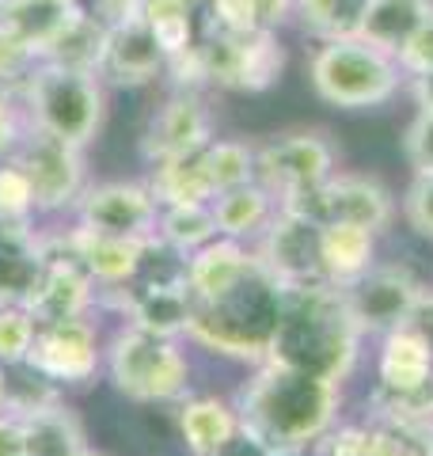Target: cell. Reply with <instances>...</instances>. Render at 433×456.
<instances>
[{
  "label": "cell",
  "mask_w": 433,
  "mask_h": 456,
  "mask_svg": "<svg viewBox=\"0 0 433 456\" xmlns=\"http://www.w3.org/2000/svg\"><path fill=\"white\" fill-rule=\"evenodd\" d=\"M320 255H323V281L350 285L380 259V236L357 224H323Z\"/></svg>",
  "instance_id": "obj_22"
},
{
  "label": "cell",
  "mask_w": 433,
  "mask_h": 456,
  "mask_svg": "<svg viewBox=\"0 0 433 456\" xmlns=\"http://www.w3.org/2000/svg\"><path fill=\"white\" fill-rule=\"evenodd\" d=\"M422 441L426 437H411V434H399V430H388V426L377 422V441L365 456H418L422 452Z\"/></svg>",
  "instance_id": "obj_38"
},
{
  "label": "cell",
  "mask_w": 433,
  "mask_h": 456,
  "mask_svg": "<svg viewBox=\"0 0 433 456\" xmlns=\"http://www.w3.org/2000/svg\"><path fill=\"white\" fill-rule=\"evenodd\" d=\"M8 407V369L0 365V411Z\"/></svg>",
  "instance_id": "obj_43"
},
{
  "label": "cell",
  "mask_w": 433,
  "mask_h": 456,
  "mask_svg": "<svg viewBox=\"0 0 433 456\" xmlns=\"http://www.w3.org/2000/svg\"><path fill=\"white\" fill-rule=\"evenodd\" d=\"M176 422H179V437H183V445L191 456H213L243 426L240 411H236V399L213 395V392L183 395Z\"/></svg>",
  "instance_id": "obj_18"
},
{
  "label": "cell",
  "mask_w": 433,
  "mask_h": 456,
  "mask_svg": "<svg viewBox=\"0 0 433 456\" xmlns=\"http://www.w3.org/2000/svg\"><path fill=\"white\" fill-rule=\"evenodd\" d=\"M198 164L206 171L213 198L221 191L243 187L255 179V145L248 137H213L206 149L198 152Z\"/></svg>",
  "instance_id": "obj_28"
},
{
  "label": "cell",
  "mask_w": 433,
  "mask_h": 456,
  "mask_svg": "<svg viewBox=\"0 0 433 456\" xmlns=\"http://www.w3.org/2000/svg\"><path fill=\"white\" fill-rule=\"evenodd\" d=\"M20 167L31 179L38 217H61V213H77L84 191L92 187L88 160H84L80 145H69L61 137H50L42 130H31L16 152Z\"/></svg>",
  "instance_id": "obj_9"
},
{
  "label": "cell",
  "mask_w": 433,
  "mask_h": 456,
  "mask_svg": "<svg viewBox=\"0 0 433 456\" xmlns=\"http://www.w3.org/2000/svg\"><path fill=\"white\" fill-rule=\"evenodd\" d=\"M240 422L266 449H312L342 419V384L300 373L282 362L251 365L248 380L236 388Z\"/></svg>",
  "instance_id": "obj_1"
},
{
  "label": "cell",
  "mask_w": 433,
  "mask_h": 456,
  "mask_svg": "<svg viewBox=\"0 0 433 456\" xmlns=\"http://www.w3.org/2000/svg\"><path fill=\"white\" fill-rule=\"evenodd\" d=\"M20 422L31 456H77L80 449H88L84 422L65 399H50V403L27 411V415H20Z\"/></svg>",
  "instance_id": "obj_23"
},
{
  "label": "cell",
  "mask_w": 433,
  "mask_h": 456,
  "mask_svg": "<svg viewBox=\"0 0 433 456\" xmlns=\"http://www.w3.org/2000/svg\"><path fill=\"white\" fill-rule=\"evenodd\" d=\"M308 84L320 103L335 110H377L407 88L396 53L369 38H323L308 53Z\"/></svg>",
  "instance_id": "obj_4"
},
{
  "label": "cell",
  "mask_w": 433,
  "mask_h": 456,
  "mask_svg": "<svg viewBox=\"0 0 433 456\" xmlns=\"http://www.w3.org/2000/svg\"><path fill=\"white\" fill-rule=\"evenodd\" d=\"M38 206L20 160H0V228H35Z\"/></svg>",
  "instance_id": "obj_31"
},
{
  "label": "cell",
  "mask_w": 433,
  "mask_h": 456,
  "mask_svg": "<svg viewBox=\"0 0 433 456\" xmlns=\"http://www.w3.org/2000/svg\"><path fill=\"white\" fill-rule=\"evenodd\" d=\"M422 278L407 263H372L365 274L354 278L350 285H339L346 308L365 338H380L388 331L407 323L411 308L422 293Z\"/></svg>",
  "instance_id": "obj_12"
},
{
  "label": "cell",
  "mask_w": 433,
  "mask_h": 456,
  "mask_svg": "<svg viewBox=\"0 0 433 456\" xmlns=\"http://www.w3.org/2000/svg\"><path fill=\"white\" fill-rule=\"evenodd\" d=\"M38 335V320L27 312V305H0V365H23L31 354V342Z\"/></svg>",
  "instance_id": "obj_32"
},
{
  "label": "cell",
  "mask_w": 433,
  "mask_h": 456,
  "mask_svg": "<svg viewBox=\"0 0 433 456\" xmlns=\"http://www.w3.org/2000/svg\"><path fill=\"white\" fill-rule=\"evenodd\" d=\"M80 8V0H0V27L20 35L42 61L50 42L65 31Z\"/></svg>",
  "instance_id": "obj_20"
},
{
  "label": "cell",
  "mask_w": 433,
  "mask_h": 456,
  "mask_svg": "<svg viewBox=\"0 0 433 456\" xmlns=\"http://www.w3.org/2000/svg\"><path fill=\"white\" fill-rule=\"evenodd\" d=\"M399 217L418 240L433 244V171H411L407 191L399 198Z\"/></svg>",
  "instance_id": "obj_33"
},
{
  "label": "cell",
  "mask_w": 433,
  "mask_h": 456,
  "mask_svg": "<svg viewBox=\"0 0 433 456\" xmlns=\"http://www.w3.org/2000/svg\"><path fill=\"white\" fill-rule=\"evenodd\" d=\"M403 327H411L418 338H426V346L433 350V285H422V293H418V301L411 308V316Z\"/></svg>",
  "instance_id": "obj_39"
},
{
  "label": "cell",
  "mask_w": 433,
  "mask_h": 456,
  "mask_svg": "<svg viewBox=\"0 0 433 456\" xmlns=\"http://www.w3.org/2000/svg\"><path fill=\"white\" fill-rule=\"evenodd\" d=\"M293 0H206V27L221 31H282Z\"/></svg>",
  "instance_id": "obj_26"
},
{
  "label": "cell",
  "mask_w": 433,
  "mask_h": 456,
  "mask_svg": "<svg viewBox=\"0 0 433 456\" xmlns=\"http://www.w3.org/2000/svg\"><path fill=\"white\" fill-rule=\"evenodd\" d=\"M407 92L414 99V107H429L433 110V69H429V73H422V77H411Z\"/></svg>",
  "instance_id": "obj_42"
},
{
  "label": "cell",
  "mask_w": 433,
  "mask_h": 456,
  "mask_svg": "<svg viewBox=\"0 0 433 456\" xmlns=\"http://www.w3.org/2000/svg\"><path fill=\"white\" fill-rule=\"evenodd\" d=\"M38 65V53L27 46L20 35H12L8 27H0V88H23L27 73Z\"/></svg>",
  "instance_id": "obj_35"
},
{
  "label": "cell",
  "mask_w": 433,
  "mask_h": 456,
  "mask_svg": "<svg viewBox=\"0 0 433 456\" xmlns=\"http://www.w3.org/2000/svg\"><path fill=\"white\" fill-rule=\"evenodd\" d=\"M65 240L77 263L88 270V278L95 281L99 293L110 289H126L134 285L144 270V259H149V244L152 240H129V236H103L92 232L72 221V228H65Z\"/></svg>",
  "instance_id": "obj_17"
},
{
  "label": "cell",
  "mask_w": 433,
  "mask_h": 456,
  "mask_svg": "<svg viewBox=\"0 0 433 456\" xmlns=\"http://www.w3.org/2000/svg\"><path fill=\"white\" fill-rule=\"evenodd\" d=\"M403 160L411 171H433V110L414 107L407 130H403Z\"/></svg>",
  "instance_id": "obj_34"
},
{
  "label": "cell",
  "mask_w": 433,
  "mask_h": 456,
  "mask_svg": "<svg viewBox=\"0 0 433 456\" xmlns=\"http://www.w3.org/2000/svg\"><path fill=\"white\" fill-rule=\"evenodd\" d=\"M320 236L323 224H315L300 213H289L278 206L270 224L255 236V259L263 263L270 278L282 285H305V281H323V255H320Z\"/></svg>",
  "instance_id": "obj_15"
},
{
  "label": "cell",
  "mask_w": 433,
  "mask_h": 456,
  "mask_svg": "<svg viewBox=\"0 0 433 456\" xmlns=\"http://www.w3.org/2000/svg\"><path fill=\"white\" fill-rule=\"evenodd\" d=\"M282 316L270 342V358L346 388V380L357 373L361 346L369 338L357 331L339 285L305 281L282 285Z\"/></svg>",
  "instance_id": "obj_2"
},
{
  "label": "cell",
  "mask_w": 433,
  "mask_h": 456,
  "mask_svg": "<svg viewBox=\"0 0 433 456\" xmlns=\"http://www.w3.org/2000/svg\"><path fill=\"white\" fill-rule=\"evenodd\" d=\"M103 50H107V23L99 20L95 12L80 8L65 31L50 42V50L42 53V61H53V65H65V69H84V73H99Z\"/></svg>",
  "instance_id": "obj_25"
},
{
  "label": "cell",
  "mask_w": 433,
  "mask_h": 456,
  "mask_svg": "<svg viewBox=\"0 0 433 456\" xmlns=\"http://www.w3.org/2000/svg\"><path fill=\"white\" fill-rule=\"evenodd\" d=\"M213 456H270V449H266L263 441H258V437L248 430V426H240V430H236L233 437H228L225 445L216 449Z\"/></svg>",
  "instance_id": "obj_41"
},
{
  "label": "cell",
  "mask_w": 433,
  "mask_h": 456,
  "mask_svg": "<svg viewBox=\"0 0 433 456\" xmlns=\"http://www.w3.org/2000/svg\"><path fill=\"white\" fill-rule=\"evenodd\" d=\"M164 69L167 53L141 16L107 27V50L103 65H99V77L107 80V88H144V84L160 80Z\"/></svg>",
  "instance_id": "obj_16"
},
{
  "label": "cell",
  "mask_w": 433,
  "mask_h": 456,
  "mask_svg": "<svg viewBox=\"0 0 433 456\" xmlns=\"http://www.w3.org/2000/svg\"><path fill=\"white\" fill-rule=\"evenodd\" d=\"M31 134V122H27L23 99L16 88H0V160H12L20 152V145Z\"/></svg>",
  "instance_id": "obj_36"
},
{
  "label": "cell",
  "mask_w": 433,
  "mask_h": 456,
  "mask_svg": "<svg viewBox=\"0 0 433 456\" xmlns=\"http://www.w3.org/2000/svg\"><path fill=\"white\" fill-rule=\"evenodd\" d=\"M418 456H433V430L426 434V441H422V452H418Z\"/></svg>",
  "instance_id": "obj_45"
},
{
  "label": "cell",
  "mask_w": 433,
  "mask_h": 456,
  "mask_svg": "<svg viewBox=\"0 0 433 456\" xmlns=\"http://www.w3.org/2000/svg\"><path fill=\"white\" fill-rule=\"evenodd\" d=\"M0 456H31L23 422H20V415H12V411H0Z\"/></svg>",
  "instance_id": "obj_40"
},
{
  "label": "cell",
  "mask_w": 433,
  "mask_h": 456,
  "mask_svg": "<svg viewBox=\"0 0 433 456\" xmlns=\"http://www.w3.org/2000/svg\"><path fill=\"white\" fill-rule=\"evenodd\" d=\"M270 456H315L312 449H270Z\"/></svg>",
  "instance_id": "obj_44"
},
{
  "label": "cell",
  "mask_w": 433,
  "mask_h": 456,
  "mask_svg": "<svg viewBox=\"0 0 433 456\" xmlns=\"http://www.w3.org/2000/svg\"><path fill=\"white\" fill-rule=\"evenodd\" d=\"M278 206L315 224H357L377 236H384L399 217V198L377 175H357V171H335L315 187L282 198Z\"/></svg>",
  "instance_id": "obj_7"
},
{
  "label": "cell",
  "mask_w": 433,
  "mask_h": 456,
  "mask_svg": "<svg viewBox=\"0 0 433 456\" xmlns=\"http://www.w3.org/2000/svg\"><path fill=\"white\" fill-rule=\"evenodd\" d=\"M213 217H216V232L240 244H255V236L270 224V217L278 213V198H274L263 183L251 179L243 187L221 191L213 198Z\"/></svg>",
  "instance_id": "obj_21"
},
{
  "label": "cell",
  "mask_w": 433,
  "mask_h": 456,
  "mask_svg": "<svg viewBox=\"0 0 433 456\" xmlns=\"http://www.w3.org/2000/svg\"><path fill=\"white\" fill-rule=\"evenodd\" d=\"M339 171L335 141L323 130H289L255 145V179L278 198L331 179Z\"/></svg>",
  "instance_id": "obj_10"
},
{
  "label": "cell",
  "mask_w": 433,
  "mask_h": 456,
  "mask_svg": "<svg viewBox=\"0 0 433 456\" xmlns=\"http://www.w3.org/2000/svg\"><path fill=\"white\" fill-rule=\"evenodd\" d=\"M149 191L156 194L160 206H186V202H213V187L201 171L198 156L186 160H167V164H152L149 167Z\"/></svg>",
  "instance_id": "obj_30"
},
{
  "label": "cell",
  "mask_w": 433,
  "mask_h": 456,
  "mask_svg": "<svg viewBox=\"0 0 433 456\" xmlns=\"http://www.w3.org/2000/svg\"><path fill=\"white\" fill-rule=\"evenodd\" d=\"M396 61H399V69H403V77L407 80L429 73L433 69V16L396 50Z\"/></svg>",
  "instance_id": "obj_37"
},
{
  "label": "cell",
  "mask_w": 433,
  "mask_h": 456,
  "mask_svg": "<svg viewBox=\"0 0 433 456\" xmlns=\"http://www.w3.org/2000/svg\"><path fill=\"white\" fill-rule=\"evenodd\" d=\"M77 456H107V452H99V449H92V445H88V449H80Z\"/></svg>",
  "instance_id": "obj_46"
},
{
  "label": "cell",
  "mask_w": 433,
  "mask_h": 456,
  "mask_svg": "<svg viewBox=\"0 0 433 456\" xmlns=\"http://www.w3.org/2000/svg\"><path fill=\"white\" fill-rule=\"evenodd\" d=\"M429 377H433V350L411 327H396V331L377 338V354H372L377 388H414V384Z\"/></svg>",
  "instance_id": "obj_19"
},
{
  "label": "cell",
  "mask_w": 433,
  "mask_h": 456,
  "mask_svg": "<svg viewBox=\"0 0 433 456\" xmlns=\"http://www.w3.org/2000/svg\"><path fill=\"white\" fill-rule=\"evenodd\" d=\"M369 0H293V23L315 42L361 35Z\"/></svg>",
  "instance_id": "obj_27"
},
{
  "label": "cell",
  "mask_w": 433,
  "mask_h": 456,
  "mask_svg": "<svg viewBox=\"0 0 433 456\" xmlns=\"http://www.w3.org/2000/svg\"><path fill=\"white\" fill-rule=\"evenodd\" d=\"M216 137L213 110L201 92L191 88H171V95L149 114L141 134V160L144 164H167L198 156Z\"/></svg>",
  "instance_id": "obj_13"
},
{
  "label": "cell",
  "mask_w": 433,
  "mask_h": 456,
  "mask_svg": "<svg viewBox=\"0 0 433 456\" xmlns=\"http://www.w3.org/2000/svg\"><path fill=\"white\" fill-rule=\"evenodd\" d=\"M209 88L225 92H270L285 73V46L278 31H221L206 27L198 38Z\"/></svg>",
  "instance_id": "obj_8"
},
{
  "label": "cell",
  "mask_w": 433,
  "mask_h": 456,
  "mask_svg": "<svg viewBox=\"0 0 433 456\" xmlns=\"http://www.w3.org/2000/svg\"><path fill=\"white\" fill-rule=\"evenodd\" d=\"M72 221L103 236H129V240H152L160 224V202L149 191V183L137 179H107L92 183L84 191Z\"/></svg>",
  "instance_id": "obj_14"
},
{
  "label": "cell",
  "mask_w": 433,
  "mask_h": 456,
  "mask_svg": "<svg viewBox=\"0 0 433 456\" xmlns=\"http://www.w3.org/2000/svg\"><path fill=\"white\" fill-rule=\"evenodd\" d=\"M216 217L209 202H186V206H160V224H156V240H164L171 251L194 255L216 240Z\"/></svg>",
  "instance_id": "obj_29"
},
{
  "label": "cell",
  "mask_w": 433,
  "mask_h": 456,
  "mask_svg": "<svg viewBox=\"0 0 433 456\" xmlns=\"http://www.w3.org/2000/svg\"><path fill=\"white\" fill-rule=\"evenodd\" d=\"M103 346L107 342L92 316L38 323V335L23 365H31L38 377H46L57 388H84L103 373Z\"/></svg>",
  "instance_id": "obj_11"
},
{
  "label": "cell",
  "mask_w": 433,
  "mask_h": 456,
  "mask_svg": "<svg viewBox=\"0 0 433 456\" xmlns=\"http://www.w3.org/2000/svg\"><path fill=\"white\" fill-rule=\"evenodd\" d=\"M191 342L152 335L144 327L122 323L103 346V373L114 392L134 403H179L191 395Z\"/></svg>",
  "instance_id": "obj_5"
},
{
  "label": "cell",
  "mask_w": 433,
  "mask_h": 456,
  "mask_svg": "<svg viewBox=\"0 0 433 456\" xmlns=\"http://www.w3.org/2000/svg\"><path fill=\"white\" fill-rule=\"evenodd\" d=\"M282 281L270 278L263 263L255 259V266L228 289L213 297H191L186 342L228 362H266L282 316Z\"/></svg>",
  "instance_id": "obj_3"
},
{
  "label": "cell",
  "mask_w": 433,
  "mask_h": 456,
  "mask_svg": "<svg viewBox=\"0 0 433 456\" xmlns=\"http://www.w3.org/2000/svg\"><path fill=\"white\" fill-rule=\"evenodd\" d=\"M429 16H433V0H369L365 20H361V38L396 53Z\"/></svg>",
  "instance_id": "obj_24"
},
{
  "label": "cell",
  "mask_w": 433,
  "mask_h": 456,
  "mask_svg": "<svg viewBox=\"0 0 433 456\" xmlns=\"http://www.w3.org/2000/svg\"><path fill=\"white\" fill-rule=\"evenodd\" d=\"M20 99L31 130L61 137L80 149H88L99 137L107 118V80L99 73L65 69L53 61H38L27 73Z\"/></svg>",
  "instance_id": "obj_6"
}]
</instances>
